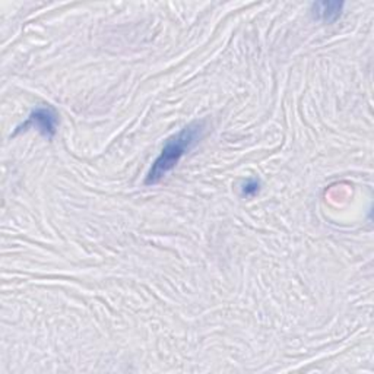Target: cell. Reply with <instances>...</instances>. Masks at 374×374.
<instances>
[{
  "mask_svg": "<svg viewBox=\"0 0 374 374\" xmlns=\"http://www.w3.org/2000/svg\"><path fill=\"white\" fill-rule=\"evenodd\" d=\"M344 9L342 2H317L311 5V13L316 20L323 22H333L341 16Z\"/></svg>",
  "mask_w": 374,
  "mask_h": 374,
  "instance_id": "cell-3",
  "label": "cell"
},
{
  "mask_svg": "<svg viewBox=\"0 0 374 374\" xmlns=\"http://www.w3.org/2000/svg\"><path fill=\"white\" fill-rule=\"evenodd\" d=\"M35 127L41 135L46 138H53L56 134V127H58V115L50 107H40L34 110L30 115L27 123H24L22 129Z\"/></svg>",
  "mask_w": 374,
  "mask_h": 374,
  "instance_id": "cell-2",
  "label": "cell"
},
{
  "mask_svg": "<svg viewBox=\"0 0 374 374\" xmlns=\"http://www.w3.org/2000/svg\"><path fill=\"white\" fill-rule=\"evenodd\" d=\"M203 132L205 123L195 122L189 126H186L177 135L168 139L160 157L153 164L151 170H149L145 184H157L160 180H162L180 162V160L202 139Z\"/></svg>",
  "mask_w": 374,
  "mask_h": 374,
  "instance_id": "cell-1",
  "label": "cell"
},
{
  "mask_svg": "<svg viewBox=\"0 0 374 374\" xmlns=\"http://www.w3.org/2000/svg\"><path fill=\"white\" fill-rule=\"evenodd\" d=\"M260 189V183L257 180H249L247 183L243 184L241 195L243 196H254Z\"/></svg>",
  "mask_w": 374,
  "mask_h": 374,
  "instance_id": "cell-4",
  "label": "cell"
}]
</instances>
